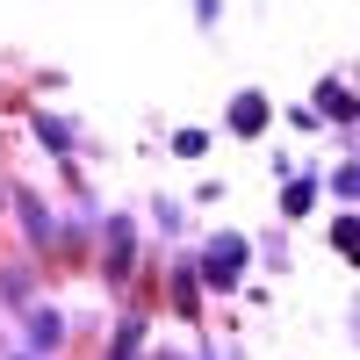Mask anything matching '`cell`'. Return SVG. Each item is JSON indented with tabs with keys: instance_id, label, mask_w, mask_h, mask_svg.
Listing matches in <instances>:
<instances>
[{
	"instance_id": "1",
	"label": "cell",
	"mask_w": 360,
	"mask_h": 360,
	"mask_svg": "<svg viewBox=\"0 0 360 360\" xmlns=\"http://www.w3.org/2000/svg\"><path fill=\"white\" fill-rule=\"evenodd\" d=\"M238 266H245V238H217V245H209V259H202V274L217 281V288H231Z\"/></svg>"
},
{
	"instance_id": "2",
	"label": "cell",
	"mask_w": 360,
	"mask_h": 360,
	"mask_svg": "<svg viewBox=\"0 0 360 360\" xmlns=\"http://www.w3.org/2000/svg\"><path fill=\"white\" fill-rule=\"evenodd\" d=\"M259 123H266V101H259V94H238V101H231V130H245V137H252Z\"/></svg>"
},
{
	"instance_id": "3",
	"label": "cell",
	"mask_w": 360,
	"mask_h": 360,
	"mask_svg": "<svg viewBox=\"0 0 360 360\" xmlns=\"http://www.w3.org/2000/svg\"><path fill=\"white\" fill-rule=\"evenodd\" d=\"M317 108L332 115V123H353V94H346V86H324V94H317Z\"/></svg>"
},
{
	"instance_id": "4",
	"label": "cell",
	"mask_w": 360,
	"mask_h": 360,
	"mask_svg": "<svg viewBox=\"0 0 360 360\" xmlns=\"http://www.w3.org/2000/svg\"><path fill=\"white\" fill-rule=\"evenodd\" d=\"M108 266H115V274L130 266V224H108Z\"/></svg>"
},
{
	"instance_id": "5",
	"label": "cell",
	"mask_w": 360,
	"mask_h": 360,
	"mask_svg": "<svg viewBox=\"0 0 360 360\" xmlns=\"http://www.w3.org/2000/svg\"><path fill=\"white\" fill-rule=\"evenodd\" d=\"M173 152H180V159H202V152H209V130H180Z\"/></svg>"
}]
</instances>
